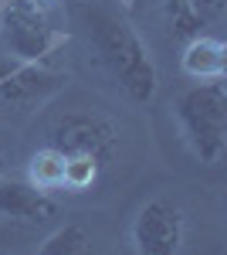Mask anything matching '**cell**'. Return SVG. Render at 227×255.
<instances>
[{"instance_id":"4","label":"cell","mask_w":227,"mask_h":255,"mask_svg":"<svg viewBox=\"0 0 227 255\" xmlns=\"http://www.w3.org/2000/svg\"><path fill=\"white\" fill-rule=\"evenodd\" d=\"M0 44L17 65H38L55 51L58 34L27 3H7L0 7Z\"/></svg>"},{"instance_id":"13","label":"cell","mask_w":227,"mask_h":255,"mask_svg":"<svg viewBox=\"0 0 227 255\" xmlns=\"http://www.w3.org/2000/svg\"><path fill=\"white\" fill-rule=\"evenodd\" d=\"M7 174V157H3V153H0V177Z\"/></svg>"},{"instance_id":"7","label":"cell","mask_w":227,"mask_h":255,"mask_svg":"<svg viewBox=\"0 0 227 255\" xmlns=\"http://www.w3.org/2000/svg\"><path fill=\"white\" fill-rule=\"evenodd\" d=\"M58 204L51 201V194L38 191L34 184L17 180V177H0V218H14V221H48L55 218Z\"/></svg>"},{"instance_id":"11","label":"cell","mask_w":227,"mask_h":255,"mask_svg":"<svg viewBox=\"0 0 227 255\" xmlns=\"http://www.w3.org/2000/svg\"><path fill=\"white\" fill-rule=\"evenodd\" d=\"M38 255H95V249L81 225H61L55 235L44 238Z\"/></svg>"},{"instance_id":"8","label":"cell","mask_w":227,"mask_h":255,"mask_svg":"<svg viewBox=\"0 0 227 255\" xmlns=\"http://www.w3.org/2000/svg\"><path fill=\"white\" fill-rule=\"evenodd\" d=\"M183 75H190L193 82H217L224 79L227 68V48L217 34H197V38L183 41Z\"/></svg>"},{"instance_id":"10","label":"cell","mask_w":227,"mask_h":255,"mask_svg":"<svg viewBox=\"0 0 227 255\" xmlns=\"http://www.w3.org/2000/svg\"><path fill=\"white\" fill-rule=\"evenodd\" d=\"M27 184H34L44 194H55V191H65V153L58 146H41L31 153L27 160Z\"/></svg>"},{"instance_id":"12","label":"cell","mask_w":227,"mask_h":255,"mask_svg":"<svg viewBox=\"0 0 227 255\" xmlns=\"http://www.w3.org/2000/svg\"><path fill=\"white\" fill-rule=\"evenodd\" d=\"M31 10H38V14H48V10H55L58 7V0H24Z\"/></svg>"},{"instance_id":"1","label":"cell","mask_w":227,"mask_h":255,"mask_svg":"<svg viewBox=\"0 0 227 255\" xmlns=\"http://www.w3.org/2000/svg\"><path fill=\"white\" fill-rule=\"evenodd\" d=\"M68 14H72L78 34L85 38V48L92 51L95 65L133 102L139 106L152 102L159 89V75H156V65H152L143 38L126 20V14L112 0H75L68 7Z\"/></svg>"},{"instance_id":"6","label":"cell","mask_w":227,"mask_h":255,"mask_svg":"<svg viewBox=\"0 0 227 255\" xmlns=\"http://www.w3.org/2000/svg\"><path fill=\"white\" fill-rule=\"evenodd\" d=\"M61 89V75L44 68V65H17L10 72L0 75V109H10V113H34L41 109L48 99Z\"/></svg>"},{"instance_id":"5","label":"cell","mask_w":227,"mask_h":255,"mask_svg":"<svg viewBox=\"0 0 227 255\" xmlns=\"http://www.w3.org/2000/svg\"><path fill=\"white\" fill-rule=\"evenodd\" d=\"M115 126L102 116H88V113H68L55 123L51 129V146L61 153H92L98 160H112L115 150Z\"/></svg>"},{"instance_id":"2","label":"cell","mask_w":227,"mask_h":255,"mask_svg":"<svg viewBox=\"0 0 227 255\" xmlns=\"http://www.w3.org/2000/svg\"><path fill=\"white\" fill-rule=\"evenodd\" d=\"M173 116L180 133L193 150V157L207 167H217L227 150V89L224 79L197 82L193 89L180 92L173 102Z\"/></svg>"},{"instance_id":"9","label":"cell","mask_w":227,"mask_h":255,"mask_svg":"<svg viewBox=\"0 0 227 255\" xmlns=\"http://www.w3.org/2000/svg\"><path fill=\"white\" fill-rule=\"evenodd\" d=\"M224 0H166V24L173 41H190L207 34V27L221 17Z\"/></svg>"},{"instance_id":"3","label":"cell","mask_w":227,"mask_h":255,"mask_svg":"<svg viewBox=\"0 0 227 255\" xmlns=\"http://www.w3.org/2000/svg\"><path fill=\"white\" fill-rule=\"evenodd\" d=\"M129 235L136 255H180L187 242V215L170 197H152L136 211Z\"/></svg>"}]
</instances>
